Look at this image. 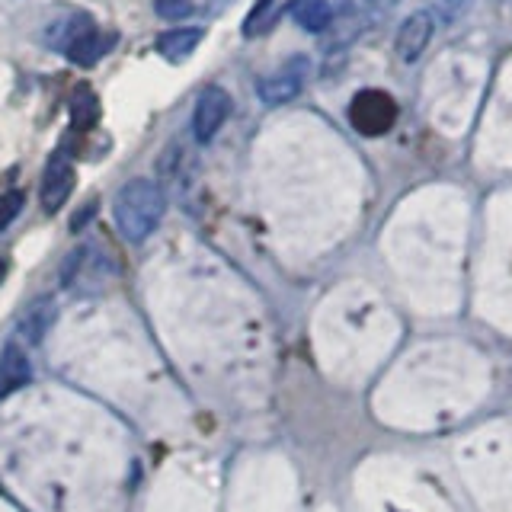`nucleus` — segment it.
Returning a JSON list of instances; mask_svg holds the SVG:
<instances>
[{"label": "nucleus", "mask_w": 512, "mask_h": 512, "mask_svg": "<svg viewBox=\"0 0 512 512\" xmlns=\"http://www.w3.org/2000/svg\"><path fill=\"white\" fill-rule=\"evenodd\" d=\"M164 208H167V202H164L160 186L138 176V180H128L119 189L112 215H116V228L128 244H141L144 237L154 234L160 218H164Z\"/></svg>", "instance_id": "obj_1"}, {"label": "nucleus", "mask_w": 512, "mask_h": 512, "mask_svg": "<svg viewBox=\"0 0 512 512\" xmlns=\"http://www.w3.org/2000/svg\"><path fill=\"white\" fill-rule=\"evenodd\" d=\"M349 122L365 138L388 135L397 122V103L384 90H359L349 103Z\"/></svg>", "instance_id": "obj_2"}, {"label": "nucleus", "mask_w": 512, "mask_h": 512, "mask_svg": "<svg viewBox=\"0 0 512 512\" xmlns=\"http://www.w3.org/2000/svg\"><path fill=\"white\" fill-rule=\"evenodd\" d=\"M308 71H311V64L304 55H295V58H288L279 71H272L269 77L260 80V87H256V93H260V100L266 106H285V103H292L295 96L304 90V80H308Z\"/></svg>", "instance_id": "obj_3"}, {"label": "nucleus", "mask_w": 512, "mask_h": 512, "mask_svg": "<svg viewBox=\"0 0 512 512\" xmlns=\"http://www.w3.org/2000/svg\"><path fill=\"white\" fill-rule=\"evenodd\" d=\"M231 116V93L224 87H205L196 100V109H192V138L199 144H208L221 125Z\"/></svg>", "instance_id": "obj_4"}, {"label": "nucleus", "mask_w": 512, "mask_h": 512, "mask_svg": "<svg viewBox=\"0 0 512 512\" xmlns=\"http://www.w3.org/2000/svg\"><path fill=\"white\" fill-rule=\"evenodd\" d=\"M74 183H77V173H74V164L68 157L55 154L52 160H48V167L42 173V189H39V202L48 215H55L58 208L71 199Z\"/></svg>", "instance_id": "obj_5"}, {"label": "nucleus", "mask_w": 512, "mask_h": 512, "mask_svg": "<svg viewBox=\"0 0 512 512\" xmlns=\"http://www.w3.org/2000/svg\"><path fill=\"white\" fill-rule=\"evenodd\" d=\"M432 32H436V20H432L429 10H416L410 13L404 23L397 29V39H394V52L404 64L420 61V55L426 52V45L432 42Z\"/></svg>", "instance_id": "obj_6"}, {"label": "nucleus", "mask_w": 512, "mask_h": 512, "mask_svg": "<svg viewBox=\"0 0 512 512\" xmlns=\"http://www.w3.org/2000/svg\"><path fill=\"white\" fill-rule=\"evenodd\" d=\"M29 381V356L26 346H20L16 340H10L0 352V394H10L16 388H23Z\"/></svg>", "instance_id": "obj_7"}, {"label": "nucleus", "mask_w": 512, "mask_h": 512, "mask_svg": "<svg viewBox=\"0 0 512 512\" xmlns=\"http://www.w3.org/2000/svg\"><path fill=\"white\" fill-rule=\"evenodd\" d=\"M205 39V29L202 26H186V29H170L164 36L157 39V52L160 58L167 61H183L199 48V42Z\"/></svg>", "instance_id": "obj_8"}, {"label": "nucleus", "mask_w": 512, "mask_h": 512, "mask_svg": "<svg viewBox=\"0 0 512 512\" xmlns=\"http://www.w3.org/2000/svg\"><path fill=\"white\" fill-rule=\"evenodd\" d=\"M52 320H55V304L48 301V298H45V301H36V304H32V308L23 314L20 327H16V333H13V340L20 343V346L39 343Z\"/></svg>", "instance_id": "obj_9"}, {"label": "nucleus", "mask_w": 512, "mask_h": 512, "mask_svg": "<svg viewBox=\"0 0 512 512\" xmlns=\"http://www.w3.org/2000/svg\"><path fill=\"white\" fill-rule=\"evenodd\" d=\"M112 42H116V36H103L100 26H93V29L84 32V36H80L64 55H68L74 64H80V68H93V64L100 61V58L109 52V48H112Z\"/></svg>", "instance_id": "obj_10"}, {"label": "nucleus", "mask_w": 512, "mask_h": 512, "mask_svg": "<svg viewBox=\"0 0 512 512\" xmlns=\"http://www.w3.org/2000/svg\"><path fill=\"white\" fill-rule=\"evenodd\" d=\"M292 20L304 29V32H324L333 23V7L330 0H292Z\"/></svg>", "instance_id": "obj_11"}, {"label": "nucleus", "mask_w": 512, "mask_h": 512, "mask_svg": "<svg viewBox=\"0 0 512 512\" xmlns=\"http://www.w3.org/2000/svg\"><path fill=\"white\" fill-rule=\"evenodd\" d=\"M68 116H71V125L77 128V132H90V128L100 122V96H96L90 87H77L71 93Z\"/></svg>", "instance_id": "obj_12"}, {"label": "nucleus", "mask_w": 512, "mask_h": 512, "mask_svg": "<svg viewBox=\"0 0 512 512\" xmlns=\"http://www.w3.org/2000/svg\"><path fill=\"white\" fill-rule=\"evenodd\" d=\"M272 23H276V0H256V7L244 20V36L247 39L263 36L266 29H272Z\"/></svg>", "instance_id": "obj_13"}, {"label": "nucleus", "mask_w": 512, "mask_h": 512, "mask_svg": "<svg viewBox=\"0 0 512 512\" xmlns=\"http://www.w3.org/2000/svg\"><path fill=\"white\" fill-rule=\"evenodd\" d=\"M154 13L160 16V20L176 23V20H183V16L192 13V0H154Z\"/></svg>", "instance_id": "obj_14"}, {"label": "nucleus", "mask_w": 512, "mask_h": 512, "mask_svg": "<svg viewBox=\"0 0 512 512\" xmlns=\"http://www.w3.org/2000/svg\"><path fill=\"white\" fill-rule=\"evenodd\" d=\"M20 212H23V192H4L0 196V231L10 228Z\"/></svg>", "instance_id": "obj_15"}, {"label": "nucleus", "mask_w": 512, "mask_h": 512, "mask_svg": "<svg viewBox=\"0 0 512 512\" xmlns=\"http://www.w3.org/2000/svg\"><path fill=\"white\" fill-rule=\"evenodd\" d=\"M365 4H372V7H394V4H400V0H365Z\"/></svg>", "instance_id": "obj_16"}, {"label": "nucleus", "mask_w": 512, "mask_h": 512, "mask_svg": "<svg viewBox=\"0 0 512 512\" xmlns=\"http://www.w3.org/2000/svg\"><path fill=\"white\" fill-rule=\"evenodd\" d=\"M4 276H7V263L0 260V282H4Z\"/></svg>", "instance_id": "obj_17"}]
</instances>
